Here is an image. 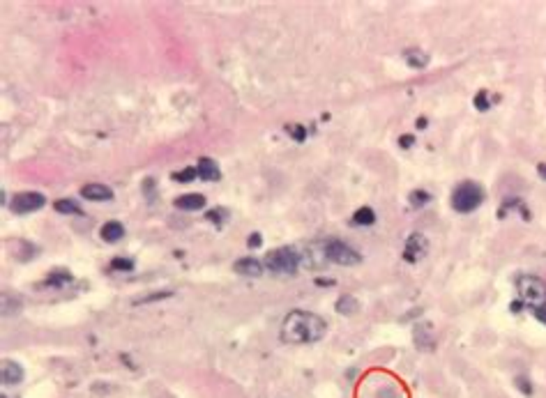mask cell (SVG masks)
<instances>
[{
    "label": "cell",
    "mask_w": 546,
    "mask_h": 398,
    "mask_svg": "<svg viewBox=\"0 0 546 398\" xmlns=\"http://www.w3.org/2000/svg\"><path fill=\"white\" fill-rule=\"evenodd\" d=\"M0 398H10V396H7V394H3V396H0Z\"/></svg>",
    "instance_id": "obj_31"
},
{
    "label": "cell",
    "mask_w": 546,
    "mask_h": 398,
    "mask_svg": "<svg viewBox=\"0 0 546 398\" xmlns=\"http://www.w3.org/2000/svg\"><path fill=\"white\" fill-rule=\"evenodd\" d=\"M482 200H484V193L475 182H461L452 193V207L457 209V212H464V214L480 207Z\"/></svg>",
    "instance_id": "obj_3"
},
{
    "label": "cell",
    "mask_w": 546,
    "mask_h": 398,
    "mask_svg": "<svg viewBox=\"0 0 546 398\" xmlns=\"http://www.w3.org/2000/svg\"><path fill=\"white\" fill-rule=\"evenodd\" d=\"M81 196L88 200H111L113 191L106 184H86L81 189Z\"/></svg>",
    "instance_id": "obj_10"
},
{
    "label": "cell",
    "mask_w": 546,
    "mask_h": 398,
    "mask_svg": "<svg viewBox=\"0 0 546 398\" xmlns=\"http://www.w3.org/2000/svg\"><path fill=\"white\" fill-rule=\"evenodd\" d=\"M0 378H3L5 385H19L24 380V369H21L19 362H12V359H5L3 369H0Z\"/></svg>",
    "instance_id": "obj_8"
},
{
    "label": "cell",
    "mask_w": 546,
    "mask_h": 398,
    "mask_svg": "<svg viewBox=\"0 0 546 398\" xmlns=\"http://www.w3.org/2000/svg\"><path fill=\"white\" fill-rule=\"evenodd\" d=\"M417 127H420V129H424V127H427V120L420 118V120H417Z\"/></svg>",
    "instance_id": "obj_29"
},
{
    "label": "cell",
    "mask_w": 546,
    "mask_h": 398,
    "mask_svg": "<svg viewBox=\"0 0 546 398\" xmlns=\"http://www.w3.org/2000/svg\"><path fill=\"white\" fill-rule=\"evenodd\" d=\"M427 251H429V242H427V237H424L422 232H413V235L406 239L404 258H406L408 262L422 260L424 256H427Z\"/></svg>",
    "instance_id": "obj_7"
},
{
    "label": "cell",
    "mask_w": 546,
    "mask_h": 398,
    "mask_svg": "<svg viewBox=\"0 0 546 398\" xmlns=\"http://www.w3.org/2000/svg\"><path fill=\"white\" fill-rule=\"evenodd\" d=\"M325 258L328 260H332V262H337V265H344V267H348V265H360L362 262V258H360V253L355 251V249H351L348 244H344V242H339V239H330L328 244H325Z\"/></svg>",
    "instance_id": "obj_5"
},
{
    "label": "cell",
    "mask_w": 546,
    "mask_h": 398,
    "mask_svg": "<svg viewBox=\"0 0 546 398\" xmlns=\"http://www.w3.org/2000/svg\"><path fill=\"white\" fill-rule=\"evenodd\" d=\"M111 269H113V272H132L134 260H130V258H113L111 260Z\"/></svg>",
    "instance_id": "obj_19"
},
{
    "label": "cell",
    "mask_w": 546,
    "mask_h": 398,
    "mask_svg": "<svg viewBox=\"0 0 546 398\" xmlns=\"http://www.w3.org/2000/svg\"><path fill=\"white\" fill-rule=\"evenodd\" d=\"M535 315H537V320L544 322V325H546V306H544V309H537Z\"/></svg>",
    "instance_id": "obj_28"
},
{
    "label": "cell",
    "mask_w": 546,
    "mask_h": 398,
    "mask_svg": "<svg viewBox=\"0 0 546 398\" xmlns=\"http://www.w3.org/2000/svg\"><path fill=\"white\" fill-rule=\"evenodd\" d=\"M208 216V221H212V223H217V226H222V223L229 219V214H226V209H210V212L206 214Z\"/></svg>",
    "instance_id": "obj_21"
},
{
    "label": "cell",
    "mask_w": 546,
    "mask_h": 398,
    "mask_svg": "<svg viewBox=\"0 0 546 398\" xmlns=\"http://www.w3.org/2000/svg\"><path fill=\"white\" fill-rule=\"evenodd\" d=\"M203 205H206V196H201V193H187V196H180L176 200V207L187 209V212H192V209H201Z\"/></svg>",
    "instance_id": "obj_13"
},
{
    "label": "cell",
    "mask_w": 546,
    "mask_h": 398,
    "mask_svg": "<svg viewBox=\"0 0 546 398\" xmlns=\"http://www.w3.org/2000/svg\"><path fill=\"white\" fill-rule=\"evenodd\" d=\"M233 269L238 274H242V276H261L263 274V265L256 258H240V260H235V265H233Z\"/></svg>",
    "instance_id": "obj_9"
},
{
    "label": "cell",
    "mask_w": 546,
    "mask_h": 398,
    "mask_svg": "<svg viewBox=\"0 0 546 398\" xmlns=\"http://www.w3.org/2000/svg\"><path fill=\"white\" fill-rule=\"evenodd\" d=\"M261 242H263V239H261V235H259V232H254V235L249 237V246H252V249H259V246H261Z\"/></svg>",
    "instance_id": "obj_26"
},
{
    "label": "cell",
    "mask_w": 546,
    "mask_h": 398,
    "mask_svg": "<svg viewBox=\"0 0 546 398\" xmlns=\"http://www.w3.org/2000/svg\"><path fill=\"white\" fill-rule=\"evenodd\" d=\"M404 60L408 63V67H413V70H424V67L429 65V54L422 49H408L404 54Z\"/></svg>",
    "instance_id": "obj_12"
},
{
    "label": "cell",
    "mask_w": 546,
    "mask_h": 398,
    "mask_svg": "<svg viewBox=\"0 0 546 398\" xmlns=\"http://www.w3.org/2000/svg\"><path fill=\"white\" fill-rule=\"evenodd\" d=\"M100 235H102L104 242L116 244V242H120V239H123L125 228H123V223H118V221H109V223H104V226H102Z\"/></svg>",
    "instance_id": "obj_11"
},
{
    "label": "cell",
    "mask_w": 546,
    "mask_h": 398,
    "mask_svg": "<svg viewBox=\"0 0 546 398\" xmlns=\"http://www.w3.org/2000/svg\"><path fill=\"white\" fill-rule=\"evenodd\" d=\"M413 143H415V138L411 136V134H406V136H401V138H399V145H401V148H411Z\"/></svg>",
    "instance_id": "obj_27"
},
{
    "label": "cell",
    "mask_w": 546,
    "mask_h": 398,
    "mask_svg": "<svg viewBox=\"0 0 546 398\" xmlns=\"http://www.w3.org/2000/svg\"><path fill=\"white\" fill-rule=\"evenodd\" d=\"M540 175L546 180V166H544V164H542V166H540Z\"/></svg>",
    "instance_id": "obj_30"
},
{
    "label": "cell",
    "mask_w": 546,
    "mask_h": 398,
    "mask_svg": "<svg viewBox=\"0 0 546 398\" xmlns=\"http://www.w3.org/2000/svg\"><path fill=\"white\" fill-rule=\"evenodd\" d=\"M265 265L277 274H293L300 267V256L293 249H277L265 256Z\"/></svg>",
    "instance_id": "obj_4"
},
{
    "label": "cell",
    "mask_w": 546,
    "mask_h": 398,
    "mask_svg": "<svg viewBox=\"0 0 546 398\" xmlns=\"http://www.w3.org/2000/svg\"><path fill=\"white\" fill-rule=\"evenodd\" d=\"M286 129L293 134V138H295V141H305V136H307L305 127H300V125H298V127H286Z\"/></svg>",
    "instance_id": "obj_23"
},
{
    "label": "cell",
    "mask_w": 546,
    "mask_h": 398,
    "mask_svg": "<svg viewBox=\"0 0 546 398\" xmlns=\"http://www.w3.org/2000/svg\"><path fill=\"white\" fill-rule=\"evenodd\" d=\"M431 200V196H429V193L427 191H413L411 193V205L413 207H424V205H427V202Z\"/></svg>",
    "instance_id": "obj_20"
},
{
    "label": "cell",
    "mask_w": 546,
    "mask_h": 398,
    "mask_svg": "<svg viewBox=\"0 0 546 398\" xmlns=\"http://www.w3.org/2000/svg\"><path fill=\"white\" fill-rule=\"evenodd\" d=\"M70 279L72 276L65 272V269H58V272H53L49 279H47V283L49 285H53V288H63L65 283H70Z\"/></svg>",
    "instance_id": "obj_18"
},
{
    "label": "cell",
    "mask_w": 546,
    "mask_h": 398,
    "mask_svg": "<svg viewBox=\"0 0 546 398\" xmlns=\"http://www.w3.org/2000/svg\"><path fill=\"white\" fill-rule=\"evenodd\" d=\"M517 385H519V389H521L523 394L533 392V387H530V382H526V378H517Z\"/></svg>",
    "instance_id": "obj_25"
},
{
    "label": "cell",
    "mask_w": 546,
    "mask_h": 398,
    "mask_svg": "<svg viewBox=\"0 0 546 398\" xmlns=\"http://www.w3.org/2000/svg\"><path fill=\"white\" fill-rule=\"evenodd\" d=\"M475 104H477V109H480V111H487V109H489V102H487V93H484V90H482V93H480V95H477V97H475Z\"/></svg>",
    "instance_id": "obj_24"
},
{
    "label": "cell",
    "mask_w": 546,
    "mask_h": 398,
    "mask_svg": "<svg viewBox=\"0 0 546 398\" xmlns=\"http://www.w3.org/2000/svg\"><path fill=\"white\" fill-rule=\"evenodd\" d=\"M328 325L321 315L309 313V311H291L284 318L282 325V341L293 343V345H305V343H316L321 341Z\"/></svg>",
    "instance_id": "obj_1"
},
{
    "label": "cell",
    "mask_w": 546,
    "mask_h": 398,
    "mask_svg": "<svg viewBox=\"0 0 546 398\" xmlns=\"http://www.w3.org/2000/svg\"><path fill=\"white\" fill-rule=\"evenodd\" d=\"M360 311V302L355 299L353 295H344V297H339V302H337V313H341V315H355Z\"/></svg>",
    "instance_id": "obj_15"
},
{
    "label": "cell",
    "mask_w": 546,
    "mask_h": 398,
    "mask_svg": "<svg viewBox=\"0 0 546 398\" xmlns=\"http://www.w3.org/2000/svg\"><path fill=\"white\" fill-rule=\"evenodd\" d=\"M196 175H199V170L196 168H185L180 173H173V180H178V182H189V180H194Z\"/></svg>",
    "instance_id": "obj_22"
},
{
    "label": "cell",
    "mask_w": 546,
    "mask_h": 398,
    "mask_svg": "<svg viewBox=\"0 0 546 398\" xmlns=\"http://www.w3.org/2000/svg\"><path fill=\"white\" fill-rule=\"evenodd\" d=\"M353 221L358 223V226H371V223L376 221V214H374V209H371V207H360L358 212H355Z\"/></svg>",
    "instance_id": "obj_16"
},
{
    "label": "cell",
    "mask_w": 546,
    "mask_h": 398,
    "mask_svg": "<svg viewBox=\"0 0 546 398\" xmlns=\"http://www.w3.org/2000/svg\"><path fill=\"white\" fill-rule=\"evenodd\" d=\"M517 292L521 304H526L528 309H544L546 306V283L540 276H528L523 274L517 279Z\"/></svg>",
    "instance_id": "obj_2"
},
{
    "label": "cell",
    "mask_w": 546,
    "mask_h": 398,
    "mask_svg": "<svg viewBox=\"0 0 546 398\" xmlns=\"http://www.w3.org/2000/svg\"><path fill=\"white\" fill-rule=\"evenodd\" d=\"M53 207H56V212H60V214H81V207H79L74 200H70V198H67V200H58Z\"/></svg>",
    "instance_id": "obj_17"
},
{
    "label": "cell",
    "mask_w": 546,
    "mask_h": 398,
    "mask_svg": "<svg viewBox=\"0 0 546 398\" xmlns=\"http://www.w3.org/2000/svg\"><path fill=\"white\" fill-rule=\"evenodd\" d=\"M196 170H199V177L203 180H219V168L217 164L208 159V157H203V159L199 161V166H196Z\"/></svg>",
    "instance_id": "obj_14"
},
{
    "label": "cell",
    "mask_w": 546,
    "mask_h": 398,
    "mask_svg": "<svg viewBox=\"0 0 546 398\" xmlns=\"http://www.w3.org/2000/svg\"><path fill=\"white\" fill-rule=\"evenodd\" d=\"M47 205V198L42 196L40 191H24V193H17L10 202V209L17 214H30V212H37Z\"/></svg>",
    "instance_id": "obj_6"
}]
</instances>
